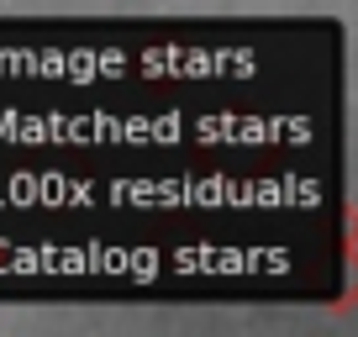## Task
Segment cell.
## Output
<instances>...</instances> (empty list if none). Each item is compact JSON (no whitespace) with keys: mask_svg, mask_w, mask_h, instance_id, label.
<instances>
[]
</instances>
